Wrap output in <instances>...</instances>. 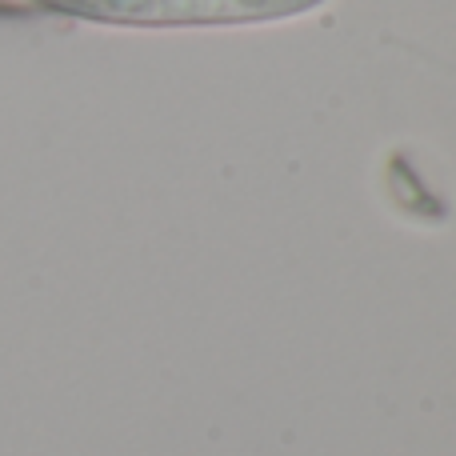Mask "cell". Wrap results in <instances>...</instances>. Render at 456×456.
Masks as SVG:
<instances>
[{
  "label": "cell",
  "instance_id": "6da1fadb",
  "mask_svg": "<svg viewBox=\"0 0 456 456\" xmlns=\"http://www.w3.org/2000/svg\"><path fill=\"white\" fill-rule=\"evenodd\" d=\"M324 0H0V12H48L125 28H184V24H256L321 8Z\"/></svg>",
  "mask_w": 456,
  "mask_h": 456
}]
</instances>
